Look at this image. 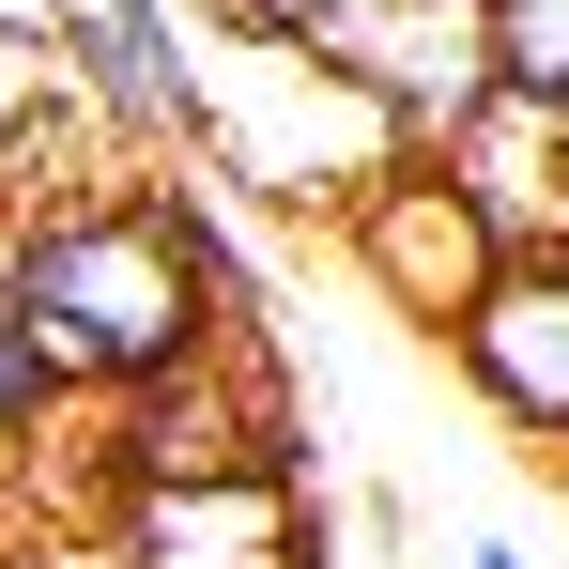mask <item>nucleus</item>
<instances>
[{
    "instance_id": "6e6552de",
    "label": "nucleus",
    "mask_w": 569,
    "mask_h": 569,
    "mask_svg": "<svg viewBox=\"0 0 569 569\" xmlns=\"http://www.w3.org/2000/svg\"><path fill=\"white\" fill-rule=\"evenodd\" d=\"M16 62H31V31H16V16H0V78H16Z\"/></svg>"
},
{
    "instance_id": "f257e3e1",
    "label": "nucleus",
    "mask_w": 569,
    "mask_h": 569,
    "mask_svg": "<svg viewBox=\"0 0 569 569\" xmlns=\"http://www.w3.org/2000/svg\"><path fill=\"white\" fill-rule=\"evenodd\" d=\"M0 247H16V308H31L62 400L154 385V370H186L200 339L247 323L231 247H216L200 200H170V186H78V200H47V216H16Z\"/></svg>"
},
{
    "instance_id": "f03ea898",
    "label": "nucleus",
    "mask_w": 569,
    "mask_h": 569,
    "mask_svg": "<svg viewBox=\"0 0 569 569\" xmlns=\"http://www.w3.org/2000/svg\"><path fill=\"white\" fill-rule=\"evenodd\" d=\"M339 247H355L370 292L400 308V323H431V339H447V323L477 308V278L508 262V231L477 216V186L431 154V139H400V154H370V170L339 186Z\"/></svg>"
},
{
    "instance_id": "20e7f679",
    "label": "nucleus",
    "mask_w": 569,
    "mask_h": 569,
    "mask_svg": "<svg viewBox=\"0 0 569 569\" xmlns=\"http://www.w3.org/2000/svg\"><path fill=\"white\" fill-rule=\"evenodd\" d=\"M108 569H292V492H278V462L123 477V539H108Z\"/></svg>"
},
{
    "instance_id": "1a4fd4ad",
    "label": "nucleus",
    "mask_w": 569,
    "mask_h": 569,
    "mask_svg": "<svg viewBox=\"0 0 569 569\" xmlns=\"http://www.w3.org/2000/svg\"><path fill=\"white\" fill-rule=\"evenodd\" d=\"M462 569H523V555H508V539H477V555H462Z\"/></svg>"
},
{
    "instance_id": "9d476101",
    "label": "nucleus",
    "mask_w": 569,
    "mask_h": 569,
    "mask_svg": "<svg viewBox=\"0 0 569 569\" xmlns=\"http://www.w3.org/2000/svg\"><path fill=\"white\" fill-rule=\"evenodd\" d=\"M0 462H16V431H0Z\"/></svg>"
},
{
    "instance_id": "0eeeda50",
    "label": "nucleus",
    "mask_w": 569,
    "mask_h": 569,
    "mask_svg": "<svg viewBox=\"0 0 569 569\" xmlns=\"http://www.w3.org/2000/svg\"><path fill=\"white\" fill-rule=\"evenodd\" d=\"M0 569H108V555H62V539H0Z\"/></svg>"
},
{
    "instance_id": "7ed1b4c3",
    "label": "nucleus",
    "mask_w": 569,
    "mask_h": 569,
    "mask_svg": "<svg viewBox=\"0 0 569 569\" xmlns=\"http://www.w3.org/2000/svg\"><path fill=\"white\" fill-rule=\"evenodd\" d=\"M447 355H462V385L523 431V447L569 462V231L555 247H508V262L477 278V308L447 323Z\"/></svg>"
},
{
    "instance_id": "423d86ee",
    "label": "nucleus",
    "mask_w": 569,
    "mask_h": 569,
    "mask_svg": "<svg viewBox=\"0 0 569 569\" xmlns=\"http://www.w3.org/2000/svg\"><path fill=\"white\" fill-rule=\"evenodd\" d=\"M47 416H62V370H47V339L16 308V247H0V431H47Z\"/></svg>"
},
{
    "instance_id": "39448f33",
    "label": "nucleus",
    "mask_w": 569,
    "mask_h": 569,
    "mask_svg": "<svg viewBox=\"0 0 569 569\" xmlns=\"http://www.w3.org/2000/svg\"><path fill=\"white\" fill-rule=\"evenodd\" d=\"M477 93L569 123V0H477Z\"/></svg>"
}]
</instances>
